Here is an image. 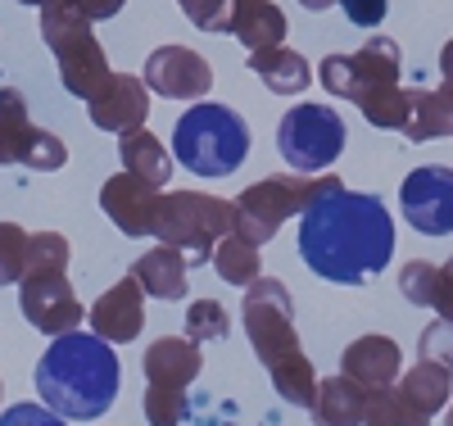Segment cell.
<instances>
[{
  "instance_id": "cell-41",
  "label": "cell",
  "mask_w": 453,
  "mask_h": 426,
  "mask_svg": "<svg viewBox=\"0 0 453 426\" xmlns=\"http://www.w3.org/2000/svg\"><path fill=\"white\" fill-rule=\"evenodd\" d=\"M444 426H453V404H449V408H444Z\"/></svg>"
},
{
  "instance_id": "cell-32",
  "label": "cell",
  "mask_w": 453,
  "mask_h": 426,
  "mask_svg": "<svg viewBox=\"0 0 453 426\" xmlns=\"http://www.w3.org/2000/svg\"><path fill=\"white\" fill-rule=\"evenodd\" d=\"M435 273L440 267L426 263V259H412L403 273H399V295L412 304V308H431V295H435Z\"/></svg>"
},
{
  "instance_id": "cell-17",
  "label": "cell",
  "mask_w": 453,
  "mask_h": 426,
  "mask_svg": "<svg viewBox=\"0 0 453 426\" xmlns=\"http://www.w3.org/2000/svg\"><path fill=\"white\" fill-rule=\"evenodd\" d=\"M399 363H403V350L390 336H358L349 350L340 354V372L354 376L363 391H386V385H395Z\"/></svg>"
},
{
  "instance_id": "cell-29",
  "label": "cell",
  "mask_w": 453,
  "mask_h": 426,
  "mask_svg": "<svg viewBox=\"0 0 453 426\" xmlns=\"http://www.w3.org/2000/svg\"><path fill=\"white\" fill-rule=\"evenodd\" d=\"M186 336H191L196 345H204V340H222L226 331H232V318H226V308L218 304V299H196L191 308H186Z\"/></svg>"
},
{
  "instance_id": "cell-7",
  "label": "cell",
  "mask_w": 453,
  "mask_h": 426,
  "mask_svg": "<svg viewBox=\"0 0 453 426\" xmlns=\"http://www.w3.org/2000/svg\"><path fill=\"white\" fill-rule=\"evenodd\" d=\"M236 231V205L204 190H159L155 200V241L177 245L186 263L200 267L213 259V245Z\"/></svg>"
},
{
  "instance_id": "cell-4",
  "label": "cell",
  "mask_w": 453,
  "mask_h": 426,
  "mask_svg": "<svg viewBox=\"0 0 453 426\" xmlns=\"http://www.w3.org/2000/svg\"><path fill=\"white\" fill-rule=\"evenodd\" d=\"M318 82L340 100H354L372 128H403L408 100L399 87V42H390V36H367L354 55H326L318 64Z\"/></svg>"
},
{
  "instance_id": "cell-31",
  "label": "cell",
  "mask_w": 453,
  "mask_h": 426,
  "mask_svg": "<svg viewBox=\"0 0 453 426\" xmlns=\"http://www.w3.org/2000/svg\"><path fill=\"white\" fill-rule=\"evenodd\" d=\"M145 422L150 426H181L186 422V391H168V385H145Z\"/></svg>"
},
{
  "instance_id": "cell-14",
  "label": "cell",
  "mask_w": 453,
  "mask_h": 426,
  "mask_svg": "<svg viewBox=\"0 0 453 426\" xmlns=\"http://www.w3.org/2000/svg\"><path fill=\"white\" fill-rule=\"evenodd\" d=\"M87 113L100 132H113V136H127L136 128H145L150 119V87L132 73H113L109 82L87 100Z\"/></svg>"
},
{
  "instance_id": "cell-20",
  "label": "cell",
  "mask_w": 453,
  "mask_h": 426,
  "mask_svg": "<svg viewBox=\"0 0 453 426\" xmlns=\"http://www.w3.org/2000/svg\"><path fill=\"white\" fill-rule=\"evenodd\" d=\"M132 277L141 282L145 295H155V299L173 304V299L186 295V277H191V263H186V254H181L177 245H164V241H159L150 254H141V259L132 263Z\"/></svg>"
},
{
  "instance_id": "cell-1",
  "label": "cell",
  "mask_w": 453,
  "mask_h": 426,
  "mask_svg": "<svg viewBox=\"0 0 453 426\" xmlns=\"http://www.w3.org/2000/svg\"><path fill=\"white\" fill-rule=\"evenodd\" d=\"M299 254L322 282L358 286L390 267L395 218L367 190L340 186L299 213Z\"/></svg>"
},
{
  "instance_id": "cell-11",
  "label": "cell",
  "mask_w": 453,
  "mask_h": 426,
  "mask_svg": "<svg viewBox=\"0 0 453 426\" xmlns=\"http://www.w3.org/2000/svg\"><path fill=\"white\" fill-rule=\"evenodd\" d=\"M399 205L412 231L422 236H449L453 231V168L426 164L412 168L399 186Z\"/></svg>"
},
{
  "instance_id": "cell-38",
  "label": "cell",
  "mask_w": 453,
  "mask_h": 426,
  "mask_svg": "<svg viewBox=\"0 0 453 426\" xmlns=\"http://www.w3.org/2000/svg\"><path fill=\"white\" fill-rule=\"evenodd\" d=\"M431 308H435V318L453 322V254H449V263L435 273V295H431Z\"/></svg>"
},
{
  "instance_id": "cell-8",
  "label": "cell",
  "mask_w": 453,
  "mask_h": 426,
  "mask_svg": "<svg viewBox=\"0 0 453 426\" xmlns=\"http://www.w3.org/2000/svg\"><path fill=\"white\" fill-rule=\"evenodd\" d=\"M42 42L50 46V55L59 64V82H64L68 96L91 100L113 77V68L104 59V46L96 42L87 19H68V14L42 10Z\"/></svg>"
},
{
  "instance_id": "cell-21",
  "label": "cell",
  "mask_w": 453,
  "mask_h": 426,
  "mask_svg": "<svg viewBox=\"0 0 453 426\" xmlns=\"http://www.w3.org/2000/svg\"><path fill=\"white\" fill-rule=\"evenodd\" d=\"M250 73H254L273 96H299V91H309V82H313L309 59L299 55V50H290V46L250 50Z\"/></svg>"
},
{
  "instance_id": "cell-35",
  "label": "cell",
  "mask_w": 453,
  "mask_h": 426,
  "mask_svg": "<svg viewBox=\"0 0 453 426\" xmlns=\"http://www.w3.org/2000/svg\"><path fill=\"white\" fill-rule=\"evenodd\" d=\"M127 0H46L42 10H55V14H68V19H87V23H104L113 14H123Z\"/></svg>"
},
{
  "instance_id": "cell-43",
  "label": "cell",
  "mask_w": 453,
  "mask_h": 426,
  "mask_svg": "<svg viewBox=\"0 0 453 426\" xmlns=\"http://www.w3.org/2000/svg\"><path fill=\"white\" fill-rule=\"evenodd\" d=\"M0 399H5V385H0Z\"/></svg>"
},
{
  "instance_id": "cell-19",
  "label": "cell",
  "mask_w": 453,
  "mask_h": 426,
  "mask_svg": "<svg viewBox=\"0 0 453 426\" xmlns=\"http://www.w3.org/2000/svg\"><path fill=\"white\" fill-rule=\"evenodd\" d=\"M367 399H372V391H363L354 376L335 372V376L318 381V395H313L309 413H313L318 426H363Z\"/></svg>"
},
{
  "instance_id": "cell-27",
  "label": "cell",
  "mask_w": 453,
  "mask_h": 426,
  "mask_svg": "<svg viewBox=\"0 0 453 426\" xmlns=\"http://www.w3.org/2000/svg\"><path fill=\"white\" fill-rule=\"evenodd\" d=\"M363 426H431V417L412 404L399 385H386V391H372Z\"/></svg>"
},
{
  "instance_id": "cell-25",
  "label": "cell",
  "mask_w": 453,
  "mask_h": 426,
  "mask_svg": "<svg viewBox=\"0 0 453 426\" xmlns=\"http://www.w3.org/2000/svg\"><path fill=\"white\" fill-rule=\"evenodd\" d=\"M399 391L418 404L426 417H435V413H444V399H453V372H444V368H435V363H418V368H408V376H399L395 381Z\"/></svg>"
},
{
  "instance_id": "cell-34",
  "label": "cell",
  "mask_w": 453,
  "mask_h": 426,
  "mask_svg": "<svg viewBox=\"0 0 453 426\" xmlns=\"http://www.w3.org/2000/svg\"><path fill=\"white\" fill-rule=\"evenodd\" d=\"M177 5L200 32H226L232 27V0H177Z\"/></svg>"
},
{
  "instance_id": "cell-33",
  "label": "cell",
  "mask_w": 453,
  "mask_h": 426,
  "mask_svg": "<svg viewBox=\"0 0 453 426\" xmlns=\"http://www.w3.org/2000/svg\"><path fill=\"white\" fill-rule=\"evenodd\" d=\"M418 354H422L426 363H435V368L453 372V322L435 318V322L422 331V340H418Z\"/></svg>"
},
{
  "instance_id": "cell-42",
  "label": "cell",
  "mask_w": 453,
  "mask_h": 426,
  "mask_svg": "<svg viewBox=\"0 0 453 426\" xmlns=\"http://www.w3.org/2000/svg\"><path fill=\"white\" fill-rule=\"evenodd\" d=\"M19 5H36V10H42V5H46V0H19Z\"/></svg>"
},
{
  "instance_id": "cell-37",
  "label": "cell",
  "mask_w": 453,
  "mask_h": 426,
  "mask_svg": "<svg viewBox=\"0 0 453 426\" xmlns=\"http://www.w3.org/2000/svg\"><path fill=\"white\" fill-rule=\"evenodd\" d=\"M340 10H345V19L354 23V27H367V32H376L386 23V0H340Z\"/></svg>"
},
{
  "instance_id": "cell-5",
  "label": "cell",
  "mask_w": 453,
  "mask_h": 426,
  "mask_svg": "<svg viewBox=\"0 0 453 426\" xmlns=\"http://www.w3.org/2000/svg\"><path fill=\"white\" fill-rule=\"evenodd\" d=\"M173 159L196 177H232L250 159V128L236 109L200 100L173 128Z\"/></svg>"
},
{
  "instance_id": "cell-23",
  "label": "cell",
  "mask_w": 453,
  "mask_h": 426,
  "mask_svg": "<svg viewBox=\"0 0 453 426\" xmlns=\"http://www.w3.org/2000/svg\"><path fill=\"white\" fill-rule=\"evenodd\" d=\"M119 154H123V168L141 182H150L155 190H164L173 182V150L150 132V128H136L127 136H119Z\"/></svg>"
},
{
  "instance_id": "cell-16",
  "label": "cell",
  "mask_w": 453,
  "mask_h": 426,
  "mask_svg": "<svg viewBox=\"0 0 453 426\" xmlns=\"http://www.w3.org/2000/svg\"><path fill=\"white\" fill-rule=\"evenodd\" d=\"M87 322L109 345H132L141 336V327H145V290H141V282L132 273L119 277L87 308Z\"/></svg>"
},
{
  "instance_id": "cell-6",
  "label": "cell",
  "mask_w": 453,
  "mask_h": 426,
  "mask_svg": "<svg viewBox=\"0 0 453 426\" xmlns=\"http://www.w3.org/2000/svg\"><path fill=\"white\" fill-rule=\"evenodd\" d=\"M345 182L340 177H313V173H273V177H263L254 186H245L241 196L232 200L236 205V236L254 241V245H268L277 231L299 218L313 200L331 196V190H340Z\"/></svg>"
},
{
  "instance_id": "cell-24",
  "label": "cell",
  "mask_w": 453,
  "mask_h": 426,
  "mask_svg": "<svg viewBox=\"0 0 453 426\" xmlns=\"http://www.w3.org/2000/svg\"><path fill=\"white\" fill-rule=\"evenodd\" d=\"M245 42L250 50H268V46H281L286 36V14L273 5V0H232V27H226Z\"/></svg>"
},
{
  "instance_id": "cell-26",
  "label": "cell",
  "mask_w": 453,
  "mask_h": 426,
  "mask_svg": "<svg viewBox=\"0 0 453 426\" xmlns=\"http://www.w3.org/2000/svg\"><path fill=\"white\" fill-rule=\"evenodd\" d=\"M213 273L226 282V286H236V290H245L250 282H258V245L254 241H245V236H236V231H226V236L213 245Z\"/></svg>"
},
{
  "instance_id": "cell-40",
  "label": "cell",
  "mask_w": 453,
  "mask_h": 426,
  "mask_svg": "<svg viewBox=\"0 0 453 426\" xmlns=\"http://www.w3.org/2000/svg\"><path fill=\"white\" fill-rule=\"evenodd\" d=\"M299 5H304V10H313V14H318V10H331V5H340V0H299Z\"/></svg>"
},
{
  "instance_id": "cell-39",
  "label": "cell",
  "mask_w": 453,
  "mask_h": 426,
  "mask_svg": "<svg viewBox=\"0 0 453 426\" xmlns=\"http://www.w3.org/2000/svg\"><path fill=\"white\" fill-rule=\"evenodd\" d=\"M440 73H444V87L453 91V42H444V50H440Z\"/></svg>"
},
{
  "instance_id": "cell-36",
  "label": "cell",
  "mask_w": 453,
  "mask_h": 426,
  "mask_svg": "<svg viewBox=\"0 0 453 426\" xmlns=\"http://www.w3.org/2000/svg\"><path fill=\"white\" fill-rule=\"evenodd\" d=\"M0 426H68V417L46 404H10V413H0Z\"/></svg>"
},
{
  "instance_id": "cell-22",
  "label": "cell",
  "mask_w": 453,
  "mask_h": 426,
  "mask_svg": "<svg viewBox=\"0 0 453 426\" xmlns=\"http://www.w3.org/2000/svg\"><path fill=\"white\" fill-rule=\"evenodd\" d=\"M408 100V113H403V136L408 141H435V136H453V91L440 87V91H422V87H412L403 91Z\"/></svg>"
},
{
  "instance_id": "cell-10",
  "label": "cell",
  "mask_w": 453,
  "mask_h": 426,
  "mask_svg": "<svg viewBox=\"0 0 453 426\" xmlns=\"http://www.w3.org/2000/svg\"><path fill=\"white\" fill-rule=\"evenodd\" d=\"M0 164H23L32 173H59L68 164V145L46 128H32L27 100L14 87H0Z\"/></svg>"
},
{
  "instance_id": "cell-28",
  "label": "cell",
  "mask_w": 453,
  "mask_h": 426,
  "mask_svg": "<svg viewBox=\"0 0 453 426\" xmlns=\"http://www.w3.org/2000/svg\"><path fill=\"white\" fill-rule=\"evenodd\" d=\"M73 245L59 231H32L27 236V263H23V282L27 277H50V273H68Z\"/></svg>"
},
{
  "instance_id": "cell-9",
  "label": "cell",
  "mask_w": 453,
  "mask_h": 426,
  "mask_svg": "<svg viewBox=\"0 0 453 426\" xmlns=\"http://www.w3.org/2000/svg\"><path fill=\"white\" fill-rule=\"evenodd\" d=\"M277 150L290 164V173H322L345 150V119L331 105L304 100V105L286 109V119L277 128Z\"/></svg>"
},
{
  "instance_id": "cell-3",
  "label": "cell",
  "mask_w": 453,
  "mask_h": 426,
  "mask_svg": "<svg viewBox=\"0 0 453 426\" xmlns=\"http://www.w3.org/2000/svg\"><path fill=\"white\" fill-rule=\"evenodd\" d=\"M241 322H245V336L254 345L258 363L273 376V391L295 408H309L313 395H318V372H313L309 354L299 350L295 299H290L286 282H277V277L250 282L245 304H241Z\"/></svg>"
},
{
  "instance_id": "cell-12",
  "label": "cell",
  "mask_w": 453,
  "mask_h": 426,
  "mask_svg": "<svg viewBox=\"0 0 453 426\" xmlns=\"http://www.w3.org/2000/svg\"><path fill=\"white\" fill-rule=\"evenodd\" d=\"M141 82L164 100L200 105L213 91V68L204 55L186 50V46H159V50H150V59L141 68Z\"/></svg>"
},
{
  "instance_id": "cell-15",
  "label": "cell",
  "mask_w": 453,
  "mask_h": 426,
  "mask_svg": "<svg viewBox=\"0 0 453 426\" xmlns=\"http://www.w3.org/2000/svg\"><path fill=\"white\" fill-rule=\"evenodd\" d=\"M155 200H159V190L132 177L127 168L123 173H113L104 186H100V209L104 218L123 231V236L141 241V236H155Z\"/></svg>"
},
{
  "instance_id": "cell-18",
  "label": "cell",
  "mask_w": 453,
  "mask_h": 426,
  "mask_svg": "<svg viewBox=\"0 0 453 426\" xmlns=\"http://www.w3.org/2000/svg\"><path fill=\"white\" fill-rule=\"evenodd\" d=\"M141 368H145V385H168V391H186V385L200 376L204 359H200V345H196L191 336H159V340L145 350Z\"/></svg>"
},
{
  "instance_id": "cell-2",
  "label": "cell",
  "mask_w": 453,
  "mask_h": 426,
  "mask_svg": "<svg viewBox=\"0 0 453 426\" xmlns=\"http://www.w3.org/2000/svg\"><path fill=\"white\" fill-rule=\"evenodd\" d=\"M123 391V368L113 345L96 331H64L36 359V395L68 422H96Z\"/></svg>"
},
{
  "instance_id": "cell-30",
  "label": "cell",
  "mask_w": 453,
  "mask_h": 426,
  "mask_svg": "<svg viewBox=\"0 0 453 426\" xmlns=\"http://www.w3.org/2000/svg\"><path fill=\"white\" fill-rule=\"evenodd\" d=\"M27 236L19 222H0V286H19L23 282V263H27Z\"/></svg>"
},
{
  "instance_id": "cell-13",
  "label": "cell",
  "mask_w": 453,
  "mask_h": 426,
  "mask_svg": "<svg viewBox=\"0 0 453 426\" xmlns=\"http://www.w3.org/2000/svg\"><path fill=\"white\" fill-rule=\"evenodd\" d=\"M19 308L23 318L42 331V336H64V331H78L87 308L82 299L73 295L68 273H50V277H27L19 282Z\"/></svg>"
}]
</instances>
